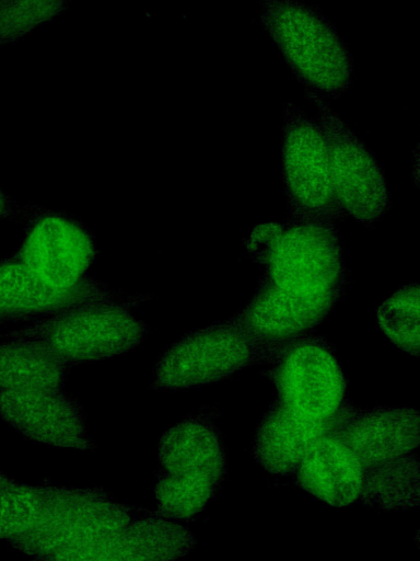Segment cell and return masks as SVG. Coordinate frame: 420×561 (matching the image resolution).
<instances>
[{"label": "cell", "mask_w": 420, "mask_h": 561, "mask_svg": "<svg viewBox=\"0 0 420 561\" xmlns=\"http://www.w3.org/2000/svg\"><path fill=\"white\" fill-rule=\"evenodd\" d=\"M51 485L31 486L16 481L0 486V539L31 529L42 516Z\"/></svg>", "instance_id": "obj_20"}, {"label": "cell", "mask_w": 420, "mask_h": 561, "mask_svg": "<svg viewBox=\"0 0 420 561\" xmlns=\"http://www.w3.org/2000/svg\"><path fill=\"white\" fill-rule=\"evenodd\" d=\"M23 241L14 256L48 288L72 293L98 284L88 277L96 259L91 231L73 216L40 206L26 211Z\"/></svg>", "instance_id": "obj_7"}, {"label": "cell", "mask_w": 420, "mask_h": 561, "mask_svg": "<svg viewBox=\"0 0 420 561\" xmlns=\"http://www.w3.org/2000/svg\"><path fill=\"white\" fill-rule=\"evenodd\" d=\"M141 512L113 500L103 489L52 486L37 523L9 539L11 546L39 560L65 552L127 525Z\"/></svg>", "instance_id": "obj_6"}, {"label": "cell", "mask_w": 420, "mask_h": 561, "mask_svg": "<svg viewBox=\"0 0 420 561\" xmlns=\"http://www.w3.org/2000/svg\"><path fill=\"white\" fill-rule=\"evenodd\" d=\"M105 285L72 291H56L38 280L19 260L0 262V321H36L86 301L118 298Z\"/></svg>", "instance_id": "obj_15"}, {"label": "cell", "mask_w": 420, "mask_h": 561, "mask_svg": "<svg viewBox=\"0 0 420 561\" xmlns=\"http://www.w3.org/2000/svg\"><path fill=\"white\" fill-rule=\"evenodd\" d=\"M341 420L326 423L310 422L275 400L256 428L253 455L270 473H293L315 442Z\"/></svg>", "instance_id": "obj_16"}, {"label": "cell", "mask_w": 420, "mask_h": 561, "mask_svg": "<svg viewBox=\"0 0 420 561\" xmlns=\"http://www.w3.org/2000/svg\"><path fill=\"white\" fill-rule=\"evenodd\" d=\"M330 432L355 455L363 467L393 459L419 445V413L409 408L357 410Z\"/></svg>", "instance_id": "obj_13"}, {"label": "cell", "mask_w": 420, "mask_h": 561, "mask_svg": "<svg viewBox=\"0 0 420 561\" xmlns=\"http://www.w3.org/2000/svg\"><path fill=\"white\" fill-rule=\"evenodd\" d=\"M305 94L318 107L331 184L343 211L363 225L376 222L389 207L382 169L365 145L316 93Z\"/></svg>", "instance_id": "obj_9"}, {"label": "cell", "mask_w": 420, "mask_h": 561, "mask_svg": "<svg viewBox=\"0 0 420 561\" xmlns=\"http://www.w3.org/2000/svg\"><path fill=\"white\" fill-rule=\"evenodd\" d=\"M68 4V0H8L0 23V47L58 18Z\"/></svg>", "instance_id": "obj_21"}, {"label": "cell", "mask_w": 420, "mask_h": 561, "mask_svg": "<svg viewBox=\"0 0 420 561\" xmlns=\"http://www.w3.org/2000/svg\"><path fill=\"white\" fill-rule=\"evenodd\" d=\"M0 419L37 443L93 450L86 415L77 399L60 389H0Z\"/></svg>", "instance_id": "obj_10"}, {"label": "cell", "mask_w": 420, "mask_h": 561, "mask_svg": "<svg viewBox=\"0 0 420 561\" xmlns=\"http://www.w3.org/2000/svg\"><path fill=\"white\" fill-rule=\"evenodd\" d=\"M7 1L8 0H0V23H1V18H2L3 10L5 8Z\"/></svg>", "instance_id": "obj_23"}, {"label": "cell", "mask_w": 420, "mask_h": 561, "mask_svg": "<svg viewBox=\"0 0 420 561\" xmlns=\"http://www.w3.org/2000/svg\"><path fill=\"white\" fill-rule=\"evenodd\" d=\"M245 245L264 272L234 318L259 340L280 344L306 334L341 298L348 272L335 221L261 224Z\"/></svg>", "instance_id": "obj_1"}, {"label": "cell", "mask_w": 420, "mask_h": 561, "mask_svg": "<svg viewBox=\"0 0 420 561\" xmlns=\"http://www.w3.org/2000/svg\"><path fill=\"white\" fill-rule=\"evenodd\" d=\"M281 160L291 218L335 221L343 214L331 184L322 129L292 103L283 107Z\"/></svg>", "instance_id": "obj_8"}, {"label": "cell", "mask_w": 420, "mask_h": 561, "mask_svg": "<svg viewBox=\"0 0 420 561\" xmlns=\"http://www.w3.org/2000/svg\"><path fill=\"white\" fill-rule=\"evenodd\" d=\"M361 504L382 510L419 505V459L402 455L363 467Z\"/></svg>", "instance_id": "obj_18"}, {"label": "cell", "mask_w": 420, "mask_h": 561, "mask_svg": "<svg viewBox=\"0 0 420 561\" xmlns=\"http://www.w3.org/2000/svg\"><path fill=\"white\" fill-rule=\"evenodd\" d=\"M377 322L394 344L419 356V285L408 284L387 298L377 310Z\"/></svg>", "instance_id": "obj_19"}, {"label": "cell", "mask_w": 420, "mask_h": 561, "mask_svg": "<svg viewBox=\"0 0 420 561\" xmlns=\"http://www.w3.org/2000/svg\"><path fill=\"white\" fill-rule=\"evenodd\" d=\"M0 344V389H60L72 367L43 343L9 339Z\"/></svg>", "instance_id": "obj_17"}, {"label": "cell", "mask_w": 420, "mask_h": 561, "mask_svg": "<svg viewBox=\"0 0 420 561\" xmlns=\"http://www.w3.org/2000/svg\"><path fill=\"white\" fill-rule=\"evenodd\" d=\"M293 473L301 489L327 504L349 506L359 501L363 466L330 431L315 442Z\"/></svg>", "instance_id": "obj_14"}, {"label": "cell", "mask_w": 420, "mask_h": 561, "mask_svg": "<svg viewBox=\"0 0 420 561\" xmlns=\"http://www.w3.org/2000/svg\"><path fill=\"white\" fill-rule=\"evenodd\" d=\"M260 22L305 89L328 98L349 89L352 56L319 10L300 0H260Z\"/></svg>", "instance_id": "obj_2"}, {"label": "cell", "mask_w": 420, "mask_h": 561, "mask_svg": "<svg viewBox=\"0 0 420 561\" xmlns=\"http://www.w3.org/2000/svg\"><path fill=\"white\" fill-rule=\"evenodd\" d=\"M16 211L15 204L11 197L0 188V220L12 218Z\"/></svg>", "instance_id": "obj_22"}, {"label": "cell", "mask_w": 420, "mask_h": 561, "mask_svg": "<svg viewBox=\"0 0 420 561\" xmlns=\"http://www.w3.org/2000/svg\"><path fill=\"white\" fill-rule=\"evenodd\" d=\"M195 543L187 528L152 514L72 548L58 560H173L187 554Z\"/></svg>", "instance_id": "obj_12"}, {"label": "cell", "mask_w": 420, "mask_h": 561, "mask_svg": "<svg viewBox=\"0 0 420 561\" xmlns=\"http://www.w3.org/2000/svg\"><path fill=\"white\" fill-rule=\"evenodd\" d=\"M272 362L276 400L299 417L334 422L351 410L342 367L324 337L303 334L280 343Z\"/></svg>", "instance_id": "obj_5"}, {"label": "cell", "mask_w": 420, "mask_h": 561, "mask_svg": "<svg viewBox=\"0 0 420 561\" xmlns=\"http://www.w3.org/2000/svg\"><path fill=\"white\" fill-rule=\"evenodd\" d=\"M138 301L122 296L86 301L1 337L38 341L71 366L122 355L140 345L148 332L131 311Z\"/></svg>", "instance_id": "obj_3"}, {"label": "cell", "mask_w": 420, "mask_h": 561, "mask_svg": "<svg viewBox=\"0 0 420 561\" xmlns=\"http://www.w3.org/2000/svg\"><path fill=\"white\" fill-rule=\"evenodd\" d=\"M279 345L259 340L232 317L190 332L165 350L152 386L171 391L202 387L247 366L272 362Z\"/></svg>", "instance_id": "obj_4"}, {"label": "cell", "mask_w": 420, "mask_h": 561, "mask_svg": "<svg viewBox=\"0 0 420 561\" xmlns=\"http://www.w3.org/2000/svg\"><path fill=\"white\" fill-rule=\"evenodd\" d=\"M0 323H1V321H0Z\"/></svg>", "instance_id": "obj_24"}, {"label": "cell", "mask_w": 420, "mask_h": 561, "mask_svg": "<svg viewBox=\"0 0 420 561\" xmlns=\"http://www.w3.org/2000/svg\"><path fill=\"white\" fill-rule=\"evenodd\" d=\"M159 474L219 491L226 471V454L218 427L209 414L186 417L161 437Z\"/></svg>", "instance_id": "obj_11"}]
</instances>
